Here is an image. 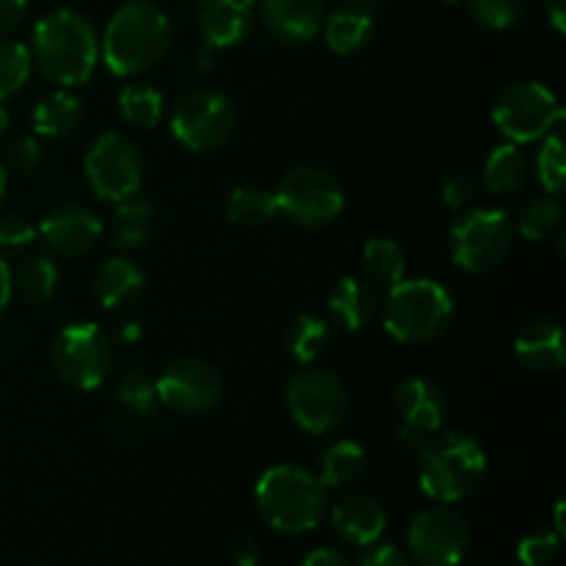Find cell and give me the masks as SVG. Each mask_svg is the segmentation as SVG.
I'll return each instance as SVG.
<instances>
[{
	"instance_id": "cell-36",
	"label": "cell",
	"mask_w": 566,
	"mask_h": 566,
	"mask_svg": "<svg viewBox=\"0 0 566 566\" xmlns=\"http://www.w3.org/2000/svg\"><path fill=\"white\" fill-rule=\"evenodd\" d=\"M536 177L547 193H562L566 180V158H564V138L558 133H547L542 138V147L536 153Z\"/></svg>"
},
{
	"instance_id": "cell-10",
	"label": "cell",
	"mask_w": 566,
	"mask_h": 566,
	"mask_svg": "<svg viewBox=\"0 0 566 566\" xmlns=\"http://www.w3.org/2000/svg\"><path fill=\"white\" fill-rule=\"evenodd\" d=\"M53 368L64 385L75 390H97L111 370V340L92 321L70 324L53 343Z\"/></svg>"
},
{
	"instance_id": "cell-17",
	"label": "cell",
	"mask_w": 566,
	"mask_h": 566,
	"mask_svg": "<svg viewBox=\"0 0 566 566\" xmlns=\"http://www.w3.org/2000/svg\"><path fill=\"white\" fill-rule=\"evenodd\" d=\"M265 31L285 44H307L324 25L321 0H263L260 6Z\"/></svg>"
},
{
	"instance_id": "cell-7",
	"label": "cell",
	"mask_w": 566,
	"mask_h": 566,
	"mask_svg": "<svg viewBox=\"0 0 566 566\" xmlns=\"http://www.w3.org/2000/svg\"><path fill=\"white\" fill-rule=\"evenodd\" d=\"M562 119L564 108L558 105V97L536 81L512 83L503 88L492 108L495 127L517 147L542 142Z\"/></svg>"
},
{
	"instance_id": "cell-20",
	"label": "cell",
	"mask_w": 566,
	"mask_h": 566,
	"mask_svg": "<svg viewBox=\"0 0 566 566\" xmlns=\"http://www.w3.org/2000/svg\"><path fill=\"white\" fill-rule=\"evenodd\" d=\"M514 354L534 374H556L566 363L562 326L556 321H534L517 335Z\"/></svg>"
},
{
	"instance_id": "cell-25",
	"label": "cell",
	"mask_w": 566,
	"mask_h": 566,
	"mask_svg": "<svg viewBox=\"0 0 566 566\" xmlns=\"http://www.w3.org/2000/svg\"><path fill=\"white\" fill-rule=\"evenodd\" d=\"M528 180V160L517 144H501L490 153L484 164V186L492 193L503 197V193H514L525 186Z\"/></svg>"
},
{
	"instance_id": "cell-13",
	"label": "cell",
	"mask_w": 566,
	"mask_h": 566,
	"mask_svg": "<svg viewBox=\"0 0 566 566\" xmlns=\"http://www.w3.org/2000/svg\"><path fill=\"white\" fill-rule=\"evenodd\" d=\"M409 553L420 566H459L470 547L468 520L451 506L423 509L409 525Z\"/></svg>"
},
{
	"instance_id": "cell-49",
	"label": "cell",
	"mask_w": 566,
	"mask_h": 566,
	"mask_svg": "<svg viewBox=\"0 0 566 566\" xmlns=\"http://www.w3.org/2000/svg\"><path fill=\"white\" fill-rule=\"evenodd\" d=\"M6 186H9V169H6L3 160H0V202H3L6 197Z\"/></svg>"
},
{
	"instance_id": "cell-39",
	"label": "cell",
	"mask_w": 566,
	"mask_h": 566,
	"mask_svg": "<svg viewBox=\"0 0 566 566\" xmlns=\"http://www.w3.org/2000/svg\"><path fill=\"white\" fill-rule=\"evenodd\" d=\"M479 197V177L473 171H451L442 182V202L453 210H464Z\"/></svg>"
},
{
	"instance_id": "cell-16",
	"label": "cell",
	"mask_w": 566,
	"mask_h": 566,
	"mask_svg": "<svg viewBox=\"0 0 566 566\" xmlns=\"http://www.w3.org/2000/svg\"><path fill=\"white\" fill-rule=\"evenodd\" d=\"M396 409L401 418V437L409 442V448H415L420 437L440 431L446 420V398L440 387L423 376H412L398 385Z\"/></svg>"
},
{
	"instance_id": "cell-14",
	"label": "cell",
	"mask_w": 566,
	"mask_h": 566,
	"mask_svg": "<svg viewBox=\"0 0 566 566\" xmlns=\"http://www.w3.org/2000/svg\"><path fill=\"white\" fill-rule=\"evenodd\" d=\"M155 385H158L160 403L186 418L210 412L224 396V379L219 368L199 357H182L166 365Z\"/></svg>"
},
{
	"instance_id": "cell-40",
	"label": "cell",
	"mask_w": 566,
	"mask_h": 566,
	"mask_svg": "<svg viewBox=\"0 0 566 566\" xmlns=\"http://www.w3.org/2000/svg\"><path fill=\"white\" fill-rule=\"evenodd\" d=\"M42 160V147H39L36 138L31 136H22L14 138V142L6 147V169L17 171V175H31L33 169L39 166Z\"/></svg>"
},
{
	"instance_id": "cell-3",
	"label": "cell",
	"mask_w": 566,
	"mask_h": 566,
	"mask_svg": "<svg viewBox=\"0 0 566 566\" xmlns=\"http://www.w3.org/2000/svg\"><path fill=\"white\" fill-rule=\"evenodd\" d=\"M169 39V17L149 0H130L105 25V66L119 77L142 75L164 59Z\"/></svg>"
},
{
	"instance_id": "cell-28",
	"label": "cell",
	"mask_w": 566,
	"mask_h": 566,
	"mask_svg": "<svg viewBox=\"0 0 566 566\" xmlns=\"http://www.w3.org/2000/svg\"><path fill=\"white\" fill-rule=\"evenodd\" d=\"M119 114L138 130H153L164 119V94L153 83H127L119 92Z\"/></svg>"
},
{
	"instance_id": "cell-27",
	"label": "cell",
	"mask_w": 566,
	"mask_h": 566,
	"mask_svg": "<svg viewBox=\"0 0 566 566\" xmlns=\"http://www.w3.org/2000/svg\"><path fill=\"white\" fill-rule=\"evenodd\" d=\"M365 473V451L359 442L354 440H337L335 446L326 448L321 457L318 479L324 481L326 490H337V486H348Z\"/></svg>"
},
{
	"instance_id": "cell-12",
	"label": "cell",
	"mask_w": 566,
	"mask_h": 566,
	"mask_svg": "<svg viewBox=\"0 0 566 566\" xmlns=\"http://www.w3.org/2000/svg\"><path fill=\"white\" fill-rule=\"evenodd\" d=\"M235 130V108L219 92H191L175 105L171 133L191 153L224 147Z\"/></svg>"
},
{
	"instance_id": "cell-37",
	"label": "cell",
	"mask_w": 566,
	"mask_h": 566,
	"mask_svg": "<svg viewBox=\"0 0 566 566\" xmlns=\"http://www.w3.org/2000/svg\"><path fill=\"white\" fill-rule=\"evenodd\" d=\"M531 0H470V14L490 31H506L523 20Z\"/></svg>"
},
{
	"instance_id": "cell-45",
	"label": "cell",
	"mask_w": 566,
	"mask_h": 566,
	"mask_svg": "<svg viewBox=\"0 0 566 566\" xmlns=\"http://www.w3.org/2000/svg\"><path fill=\"white\" fill-rule=\"evenodd\" d=\"M302 566H352V564H348V558L343 556L340 551H335V547H315L313 553H307V558H304Z\"/></svg>"
},
{
	"instance_id": "cell-48",
	"label": "cell",
	"mask_w": 566,
	"mask_h": 566,
	"mask_svg": "<svg viewBox=\"0 0 566 566\" xmlns=\"http://www.w3.org/2000/svg\"><path fill=\"white\" fill-rule=\"evenodd\" d=\"M122 340H136L138 337V324H133V321H127V324H122Z\"/></svg>"
},
{
	"instance_id": "cell-8",
	"label": "cell",
	"mask_w": 566,
	"mask_h": 566,
	"mask_svg": "<svg viewBox=\"0 0 566 566\" xmlns=\"http://www.w3.org/2000/svg\"><path fill=\"white\" fill-rule=\"evenodd\" d=\"M287 412H291L293 423L307 434H329L346 420V385L335 370H298L287 385Z\"/></svg>"
},
{
	"instance_id": "cell-30",
	"label": "cell",
	"mask_w": 566,
	"mask_h": 566,
	"mask_svg": "<svg viewBox=\"0 0 566 566\" xmlns=\"http://www.w3.org/2000/svg\"><path fill=\"white\" fill-rule=\"evenodd\" d=\"M11 282H14L17 293H20L25 302L42 304L55 293V285H59V269H55V263L50 258L36 254V258H28L17 265V271L11 274Z\"/></svg>"
},
{
	"instance_id": "cell-26",
	"label": "cell",
	"mask_w": 566,
	"mask_h": 566,
	"mask_svg": "<svg viewBox=\"0 0 566 566\" xmlns=\"http://www.w3.org/2000/svg\"><path fill=\"white\" fill-rule=\"evenodd\" d=\"M81 122V99L70 92H53L33 108V130L44 138H64Z\"/></svg>"
},
{
	"instance_id": "cell-5",
	"label": "cell",
	"mask_w": 566,
	"mask_h": 566,
	"mask_svg": "<svg viewBox=\"0 0 566 566\" xmlns=\"http://www.w3.org/2000/svg\"><path fill=\"white\" fill-rule=\"evenodd\" d=\"M453 315V298L440 282L407 280L390 287L385 304H381V318L385 329L401 343H429L446 332Z\"/></svg>"
},
{
	"instance_id": "cell-1",
	"label": "cell",
	"mask_w": 566,
	"mask_h": 566,
	"mask_svg": "<svg viewBox=\"0 0 566 566\" xmlns=\"http://www.w3.org/2000/svg\"><path fill=\"white\" fill-rule=\"evenodd\" d=\"M418 453L420 490L440 503H457L473 495L486 479V453L462 431H434L420 437Z\"/></svg>"
},
{
	"instance_id": "cell-21",
	"label": "cell",
	"mask_w": 566,
	"mask_h": 566,
	"mask_svg": "<svg viewBox=\"0 0 566 566\" xmlns=\"http://www.w3.org/2000/svg\"><path fill=\"white\" fill-rule=\"evenodd\" d=\"M144 274L136 263L125 258H111L99 265L94 280V296L105 310H125L142 296Z\"/></svg>"
},
{
	"instance_id": "cell-4",
	"label": "cell",
	"mask_w": 566,
	"mask_h": 566,
	"mask_svg": "<svg viewBox=\"0 0 566 566\" xmlns=\"http://www.w3.org/2000/svg\"><path fill=\"white\" fill-rule=\"evenodd\" d=\"M258 509L280 534H304L321 523L326 512V486L302 464H274L254 486Z\"/></svg>"
},
{
	"instance_id": "cell-42",
	"label": "cell",
	"mask_w": 566,
	"mask_h": 566,
	"mask_svg": "<svg viewBox=\"0 0 566 566\" xmlns=\"http://www.w3.org/2000/svg\"><path fill=\"white\" fill-rule=\"evenodd\" d=\"M230 553H232V562H235V566H258L260 564V545L252 534H247V531L235 534V539H232V545H230Z\"/></svg>"
},
{
	"instance_id": "cell-43",
	"label": "cell",
	"mask_w": 566,
	"mask_h": 566,
	"mask_svg": "<svg viewBox=\"0 0 566 566\" xmlns=\"http://www.w3.org/2000/svg\"><path fill=\"white\" fill-rule=\"evenodd\" d=\"M359 566H412V564H409V556L401 551V547L379 545L374 547L368 556H363Z\"/></svg>"
},
{
	"instance_id": "cell-41",
	"label": "cell",
	"mask_w": 566,
	"mask_h": 566,
	"mask_svg": "<svg viewBox=\"0 0 566 566\" xmlns=\"http://www.w3.org/2000/svg\"><path fill=\"white\" fill-rule=\"evenodd\" d=\"M36 224L20 213L0 216V247L3 249H22L36 241Z\"/></svg>"
},
{
	"instance_id": "cell-38",
	"label": "cell",
	"mask_w": 566,
	"mask_h": 566,
	"mask_svg": "<svg viewBox=\"0 0 566 566\" xmlns=\"http://www.w3.org/2000/svg\"><path fill=\"white\" fill-rule=\"evenodd\" d=\"M562 551V534L556 531H534L517 545V558L523 566H547Z\"/></svg>"
},
{
	"instance_id": "cell-35",
	"label": "cell",
	"mask_w": 566,
	"mask_h": 566,
	"mask_svg": "<svg viewBox=\"0 0 566 566\" xmlns=\"http://www.w3.org/2000/svg\"><path fill=\"white\" fill-rule=\"evenodd\" d=\"M116 401L127 409V412L138 415V418H149L158 409V385L144 370H130L122 376L119 387H116Z\"/></svg>"
},
{
	"instance_id": "cell-22",
	"label": "cell",
	"mask_w": 566,
	"mask_h": 566,
	"mask_svg": "<svg viewBox=\"0 0 566 566\" xmlns=\"http://www.w3.org/2000/svg\"><path fill=\"white\" fill-rule=\"evenodd\" d=\"M376 310V293L368 282L357 280V276H343L329 293V315L348 332H359L374 321Z\"/></svg>"
},
{
	"instance_id": "cell-2",
	"label": "cell",
	"mask_w": 566,
	"mask_h": 566,
	"mask_svg": "<svg viewBox=\"0 0 566 566\" xmlns=\"http://www.w3.org/2000/svg\"><path fill=\"white\" fill-rule=\"evenodd\" d=\"M44 77L59 86H81L94 75L99 39L92 22L72 9L42 17L33 28V53Z\"/></svg>"
},
{
	"instance_id": "cell-46",
	"label": "cell",
	"mask_w": 566,
	"mask_h": 566,
	"mask_svg": "<svg viewBox=\"0 0 566 566\" xmlns=\"http://www.w3.org/2000/svg\"><path fill=\"white\" fill-rule=\"evenodd\" d=\"M547 20L556 33L566 31V0H547Z\"/></svg>"
},
{
	"instance_id": "cell-9",
	"label": "cell",
	"mask_w": 566,
	"mask_h": 566,
	"mask_svg": "<svg viewBox=\"0 0 566 566\" xmlns=\"http://www.w3.org/2000/svg\"><path fill=\"white\" fill-rule=\"evenodd\" d=\"M276 210L302 227H324L346 208V193L329 171L318 166H298L287 171L274 191Z\"/></svg>"
},
{
	"instance_id": "cell-44",
	"label": "cell",
	"mask_w": 566,
	"mask_h": 566,
	"mask_svg": "<svg viewBox=\"0 0 566 566\" xmlns=\"http://www.w3.org/2000/svg\"><path fill=\"white\" fill-rule=\"evenodd\" d=\"M28 0H0V36L14 31L25 17Z\"/></svg>"
},
{
	"instance_id": "cell-6",
	"label": "cell",
	"mask_w": 566,
	"mask_h": 566,
	"mask_svg": "<svg viewBox=\"0 0 566 566\" xmlns=\"http://www.w3.org/2000/svg\"><path fill=\"white\" fill-rule=\"evenodd\" d=\"M451 258L468 274H486L509 258L514 243V224L503 210L473 208L451 227Z\"/></svg>"
},
{
	"instance_id": "cell-51",
	"label": "cell",
	"mask_w": 566,
	"mask_h": 566,
	"mask_svg": "<svg viewBox=\"0 0 566 566\" xmlns=\"http://www.w3.org/2000/svg\"><path fill=\"white\" fill-rule=\"evenodd\" d=\"M6 125H9V114H6V108H3V105H0V136H3Z\"/></svg>"
},
{
	"instance_id": "cell-32",
	"label": "cell",
	"mask_w": 566,
	"mask_h": 566,
	"mask_svg": "<svg viewBox=\"0 0 566 566\" xmlns=\"http://www.w3.org/2000/svg\"><path fill=\"white\" fill-rule=\"evenodd\" d=\"M329 343V326L318 315H298L287 329V352L298 365H313Z\"/></svg>"
},
{
	"instance_id": "cell-29",
	"label": "cell",
	"mask_w": 566,
	"mask_h": 566,
	"mask_svg": "<svg viewBox=\"0 0 566 566\" xmlns=\"http://www.w3.org/2000/svg\"><path fill=\"white\" fill-rule=\"evenodd\" d=\"M276 216L274 191L260 186H241L227 197V219L238 227H263Z\"/></svg>"
},
{
	"instance_id": "cell-23",
	"label": "cell",
	"mask_w": 566,
	"mask_h": 566,
	"mask_svg": "<svg viewBox=\"0 0 566 566\" xmlns=\"http://www.w3.org/2000/svg\"><path fill=\"white\" fill-rule=\"evenodd\" d=\"M374 33V11L365 6V0H354L346 9L335 11L324 25V39L335 53L348 55L363 48Z\"/></svg>"
},
{
	"instance_id": "cell-33",
	"label": "cell",
	"mask_w": 566,
	"mask_h": 566,
	"mask_svg": "<svg viewBox=\"0 0 566 566\" xmlns=\"http://www.w3.org/2000/svg\"><path fill=\"white\" fill-rule=\"evenodd\" d=\"M562 216L564 210L562 205H558V199L553 197V193H545V197L528 199V202L520 208L517 227H514V230L523 238H528V241H542V238H547L551 232L558 230Z\"/></svg>"
},
{
	"instance_id": "cell-24",
	"label": "cell",
	"mask_w": 566,
	"mask_h": 566,
	"mask_svg": "<svg viewBox=\"0 0 566 566\" xmlns=\"http://www.w3.org/2000/svg\"><path fill=\"white\" fill-rule=\"evenodd\" d=\"M155 208L147 199H122L111 219V243L116 249H136L153 238Z\"/></svg>"
},
{
	"instance_id": "cell-15",
	"label": "cell",
	"mask_w": 566,
	"mask_h": 566,
	"mask_svg": "<svg viewBox=\"0 0 566 566\" xmlns=\"http://www.w3.org/2000/svg\"><path fill=\"white\" fill-rule=\"evenodd\" d=\"M39 235L48 243L50 252L61 254V258H81L97 247L99 235H103V221L83 205H61L44 216V221L39 224Z\"/></svg>"
},
{
	"instance_id": "cell-11",
	"label": "cell",
	"mask_w": 566,
	"mask_h": 566,
	"mask_svg": "<svg viewBox=\"0 0 566 566\" xmlns=\"http://www.w3.org/2000/svg\"><path fill=\"white\" fill-rule=\"evenodd\" d=\"M86 177L92 191L105 202L130 199L142 188V153L122 133H103L86 153Z\"/></svg>"
},
{
	"instance_id": "cell-34",
	"label": "cell",
	"mask_w": 566,
	"mask_h": 566,
	"mask_svg": "<svg viewBox=\"0 0 566 566\" xmlns=\"http://www.w3.org/2000/svg\"><path fill=\"white\" fill-rule=\"evenodd\" d=\"M33 70V55L17 39L0 36V103L20 92Z\"/></svg>"
},
{
	"instance_id": "cell-19",
	"label": "cell",
	"mask_w": 566,
	"mask_h": 566,
	"mask_svg": "<svg viewBox=\"0 0 566 566\" xmlns=\"http://www.w3.org/2000/svg\"><path fill=\"white\" fill-rule=\"evenodd\" d=\"M332 523L335 531L352 545H374L381 534H385V509L363 492H348L332 509Z\"/></svg>"
},
{
	"instance_id": "cell-47",
	"label": "cell",
	"mask_w": 566,
	"mask_h": 566,
	"mask_svg": "<svg viewBox=\"0 0 566 566\" xmlns=\"http://www.w3.org/2000/svg\"><path fill=\"white\" fill-rule=\"evenodd\" d=\"M11 291H14V282H11V269L3 258H0V313L6 310V304L11 302Z\"/></svg>"
},
{
	"instance_id": "cell-18",
	"label": "cell",
	"mask_w": 566,
	"mask_h": 566,
	"mask_svg": "<svg viewBox=\"0 0 566 566\" xmlns=\"http://www.w3.org/2000/svg\"><path fill=\"white\" fill-rule=\"evenodd\" d=\"M254 0H197V22L205 44L221 50L243 42L252 28Z\"/></svg>"
},
{
	"instance_id": "cell-50",
	"label": "cell",
	"mask_w": 566,
	"mask_h": 566,
	"mask_svg": "<svg viewBox=\"0 0 566 566\" xmlns=\"http://www.w3.org/2000/svg\"><path fill=\"white\" fill-rule=\"evenodd\" d=\"M556 534H564V501L556 503Z\"/></svg>"
},
{
	"instance_id": "cell-52",
	"label": "cell",
	"mask_w": 566,
	"mask_h": 566,
	"mask_svg": "<svg viewBox=\"0 0 566 566\" xmlns=\"http://www.w3.org/2000/svg\"><path fill=\"white\" fill-rule=\"evenodd\" d=\"M446 3H457V0H446Z\"/></svg>"
},
{
	"instance_id": "cell-31",
	"label": "cell",
	"mask_w": 566,
	"mask_h": 566,
	"mask_svg": "<svg viewBox=\"0 0 566 566\" xmlns=\"http://www.w3.org/2000/svg\"><path fill=\"white\" fill-rule=\"evenodd\" d=\"M363 269L379 285L392 287L407 276V260L401 247L390 238H374L363 247Z\"/></svg>"
}]
</instances>
